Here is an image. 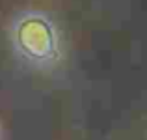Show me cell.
Returning a JSON list of instances; mask_svg holds the SVG:
<instances>
[{
	"label": "cell",
	"instance_id": "6da1fadb",
	"mask_svg": "<svg viewBox=\"0 0 147 140\" xmlns=\"http://www.w3.org/2000/svg\"><path fill=\"white\" fill-rule=\"evenodd\" d=\"M13 43L26 62L52 65L60 58V37L56 26L41 13H26L13 28Z\"/></svg>",
	"mask_w": 147,
	"mask_h": 140
}]
</instances>
